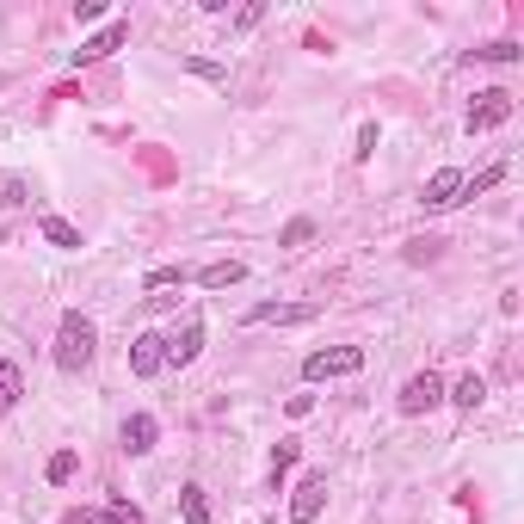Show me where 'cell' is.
<instances>
[{
	"label": "cell",
	"instance_id": "6da1fadb",
	"mask_svg": "<svg viewBox=\"0 0 524 524\" xmlns=\"http://www.w3.org/2000/svg\"><path fill=\"white\" fill-rule=\"evenodd\" d=\"M93 346H99L93 321H87L80 309H69L62 327H56V364H62V370H87V364H93Z\"/></svg>",
	"mask_w": 524,
	"mask_h": 524
},
{
	"label": "cell",
	"instance_id": "7a4b0ae2",
	"mask_svg": "<svg viewBox=\"0 0 524 524\" xmlns=\"http://www.w3.org/2000/svg\"><path fill=\"white\" fill-rule=\"evenodd\" d=\"M351 370H364V351L358 346H327V351H309V358H303V377H309V383L351 377Z\"/></svg>",
	"mask_w": 524,
	"mask_h": 524
},
{
	"label": "cell",
	"instance_id": "3957f363",
	"mask_svg": "<svg viewBox=\"0 0 524 524\" xmlns=\"http://www.w3.org/2000/svg\"><path fill=\"white\" fill-rule=\"evenodd\" d=\"M321 506H327V475L309 469V475L296 482V493H290V524H314V519H321Z\"/></svg>",
	"mask_w": 524,
	"mask_h": 524
},
{
	"label": "cell",
	"instance_id": "277c9868",
	"mask_svg": "<svg viewBox=\"0 0 524 524\" xmlns=\"http://www.w3.org/2000/svg\"><path fill=\"white\" fill-rule=\"evenodd\" d=\"M506 117H512V93H506V87H488L482 99L469 105V136H482V130H500Z\"/></svg>",
	"mask_w": 524,
	"mask_h": 524
},
{
	"label": "cell",
	"instance_id": "5b68a950",
	"mask_svg": "<svg viewBox=\"0 0 524 524\" xmlns=\"http://www.w3.org/2000/svg\"><path fill=\"white\" fill-rule=\"evenodd\" d=\"M314 321V303H253L247 309V327H303Z\"/></svg>",
	"mask_w": 524,
	"mask_h": 524
},
{
	"label": "cell",
	"instance_id": "8992f818",
	"mask_svg": "<svg viewBox=\"0 0 524 524\" xmlns=\"http://www.w3.org/2000/svg\"><path fill=\"white\" fill-rule=\"evenodd\" d=\"M444 401V377H432V370H419L401 383V414H432Z\"/></svg>",
	"mask_w": 524,
	"mask_h": 524
},
{
	"label": "cell",
	"instance_id": "52a82bcc",
	"mask_svg": "<svg viewBox=\"0 0 524 524\" xmlns=\"http://www.w3.org/2000/svg\"><path fill=\"white\" fill-rule=\"evenodd\" d=\"M419 204H426V210H451V204H463V173H456V167H438V173L426 179Z\"/></svg>",
	"mask_w": 524,
	"mask_h": 524
},
{
	"label": "cell",
	"instance_id": "ba28073f",
	"mask_svg": "<svg viewBox=\"0 0 524 524\" xmlns=\"http://www.w3.org/2000/svg\"><path fill=\"white\" fill-rule=\"evenodd\" d=\"M130 370H136V377L167 370V340H161V333H136V346H130Z\"/></svg>",
	"mask_w": 524,
	"mask_h": 524
},
{
	"label": "cell",
	"instance_id": "9c48e42d",
	"mask_svg": "<svg viewBox=\"0 0 524 524\" xmlns=\"http://www.w3.org/2000/svg\"><path fill=\"white\" fill-rule=\"evenodd\" d=\"M117 43H130V19H111L99 37H87L80 50H74V62H99V56H111Z\"/></svg>",
	"mask_w": 524,
	"mask_h": 524
},
{
	"label": "cell",
	"instance_id": "30bf717a",
	"mask_svg": "<svg viewBox=\"0 0 524 524\" xmlns=\"http://www.w3.org/2000/svg\"><path fill=\"white\" fill-rule=\"evenodd\" d=\"M154 438H161V419H154V414H130V419H124V451H130V456H148V451H154Z\"/></svg>",
	"mask_w": 524,
	"mask_h": 524
},
{
	"label": "cell",
	"instance_id": "8fae6325",
	"mask_svg": "<svg viewBox=\"0 0 524 524\" xmlns=\"http://www.w3.org/2000/svg\"><path fill=\"white\" fill-rule=\"evenodd\" d=\"M198 351H204V321H192L179 340H167V364H192Z\"/></svg>",
	"mask_w": 524,
	"mask_h": 524
},
{
	"label": "cell",
	"instance_id": "7c38bea8",
	"mask_svg": "<svg viewBox=\"0 0 524 524\" xmlns=\"http://www.w3.org/2000/svg\"><path fill=\"white\" fill-rule=\"evenodd\" d=\"M241 278H247L241 259H216V266H204V272H198V284H204V290H229V284H241Z\"/></svg>",
	"mask_w": 524,
	"mask_h": 524
},
{
	"label": "cell",
	"instance_id": "4fadbf2b",
	"mask_svg": "<svg viewBox=\"0 0 524 524\" xmlns=\"http://www.w3.org/2000/svg\"><path fill=\"white\" fill-rule=\"evenodd\" d=\"M179 512H185V524H210V500H204L198 482H185V488H179Z\"/></svg>",
	"mask_w": 524,
	"mask_h": 524
},
{
	"label": "cell",
	"instance_id": "5bb4252c",
	"mask_svg": "<svg viewBox=\"0 0 524 524\" xmlns=\"http://www.w3.org/2000/svg\"><path fill=\"white\" fill-rule=\"evenodd\" d=\"M451 401H456V407H469V414H475V407H482V401H488V383H482V377H475V370H469V377H456Z\"/></svg>",
	"mask_w": 524,
	"mask_h": 524
},
{
	"label": "cell",
	"instance_id": "9a60e30c",
	"mask_svg": "<svg viewBox=\"0 0 524 524\" xmlns=\"http://www.w3.org/2000/svg\"><path fill=\"white\" fill-rule=\"evenodd\" d=\"M43 241H50V247H69V253H74V247H80V229L62 222V216H43Z\"/></svg>",
	"mask_w": 524,
	"mask_h": 524
},
{
	"label": "cell",
	"instance_id": "2e32d148",
	"mask_svg": "<svg viewBox=\"0 0 524 524\" xmlns=\"http://www.w3.org/2000/svg\"><path fill=\"white\" fill-rule=\"evenodd\" d=\"M19 395H25V377H19V364H6V358H0V414H6Z\"/></svg>",
	"mask_w": 524,
	"mask_h": 524
},
{
	"label": "cell",
	"instance_id": "e0dca14e",
	"mask_svg": "<svg viewBox=\"0 0 524 524\" xmlns=\"http://www.w3.org/2000/svg\"><path fill=\"white\" fill-rule=\"evenodd\" d=\"M309 241H314V222H309V216H296V222H284L278 247H309Z\"/></svg>",
	"mask_w": 524,
	"mask_h": 524
},
{
	"label": "cell",
	"instance_id": "ac0fdd59",
	"mask_svg": "<svg viewBox=\"0 0 524 524\" xmlns=\"http://www.w3.org/2000/svg\"><path fill=\"white\" fill-rule=\"evenodd\" d=\"M296 451H303V444H296V438H284L278 451H272V488H284V469H290V463H296Z\"/></svg>",
	"mask_w": 524,
	"mask_h": 524
},
{
	"label": "cell",
	"instance_id": "d6986e66",
	"mask_svg": "<svg viewBox=\"0 0 524 524\" xmlns=\"http://www.w3.org/2000/svg\"><path fill=\"white\" fill-rule=\"evenodd\" d=\"M43 475H50V488H62V482H74V451H56V456H50V469H43Z\"/></svg>",
	"mask_w": 524,
	"mask_h": 524
},
{
	"label": "cell",
	"instance_id": "ffe728a7",
	"mask_svg": "<svg viewBox=\"0 0 524 524\" xmlns=\"http://www.w3.org/2000/svg\"><path fill=\"white\" fill-rule=\"evenodd\" d=\"M185 278H192L185 266H161V272H148V284H142V290H173V284H185Z\"/></svg>",
	"mask_w": 524,
	"mask_h": 524
},
{
	"label": "cell",
	"instance_id": "44dd1931",
	"mask_svg": "<svg viewBox=\"0 0 524 524\" xmlns=\"http://www.w3.org/2000/svg\"><path fill=\"white\" fill-rule=\"evenodd\" d=\"M524 50L519 43H488V50H475V62H519Z\"/></svg>",
	"mask_w": 524,
	"mask_h": 524
},
{
	"label": "cell",
	"instance_id": "7402d4cb",
	"mask_svg": "<svg viewBox=\"0 0 524 524\" xmlns=\"http://www.w3.org/2000/svg\"><path fill=\"white\" fill-rule=\"evenodd\" d=\"M185 69L204 74V80H229V69H216V62H204V56H185Z\"/></svg>",
	"mask_w": 524,
	"mask_h": 524
},
{
	"label": "cell",
	"instance_id": "603a6c76",
	"mask_svg": "<svg viewBox=\"0 0 524 524\" xmlns=\"http://www.w3.org/2000/svg\"><path fill=\"white\" fill-rule=\"evenodd\" d=\"M351 154H358V161H370V154H377V124H364V130H358V148H351Z\"/></svg>",
	"mask_w": 524,
	"mask_h": 524
},
{
	"label": "cell",
	"instance_id": "cb8c5ba5",
	"mask_svg": "<svg viewBox=\"0 0 524 524\" xmlns=\"http://www.w3.org/2000/svg\"><path fill=\"white\" fill-rule=\"evenodd\" d=\"M69 524H111L105 512H69Z\"/></svg>",
	"mask_w": 524,
	"mask_h": 524
}]
</instances>
